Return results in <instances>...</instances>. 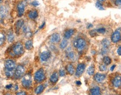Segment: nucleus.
<instances>
[{"instance_id":"7ed1b4c3","label":"nucleus","mask_w":121,"mask_h":95,"mask_svg":"<svg viewBox=\"0 0 121 95\" xmlns=\"http://www.w3.org/2000/svg\"><path fill=\"white\" fill-rule=\"evenodd\" d=\"M34 79L38 82H41L45 79V74L43 69H40L37 71L34 74Z\"/></svg>"},{"instance_id":"2eb2a0df","label":"nucleus","mask_w":121,"mask_h":95,"mask_svg":"<svg viewBox=\"0 0 121 95\" xmlns=\"http://www.w3.org/2000/svg\"><path fill=\"white\" fill-rule=\"evenodd\" d=\"M74 33H75L74 29H69V30H66L65 33V35H64L65 39H66V40L69 39L73 34H74Z\"/></svg>"},{"instance_id":"4468645a","label":"nucleus","mask_w":121,"mask_h":95,"mask_svg":"<svg viewBox=\"0 0 121 95\" xmlns=\"http://www.w3.org/2000/svg\"><path fill=\"white\" fill-rule=\"evenodd\" d=\"M23 32L25 34V36L26 37L29 38L31 37L32 36V32H31V29L28 26H25L23 27Z\"/></svg>"},{"instance_id":"e433bc0d","label":"nucleus","mask_w":121,"mask_h":95,"mask_svg":"<svg viewBox=\"0 0 121 95\" xmlns=\"http://www.w3.org/2000/svg\"><path fill=\"white\" fill-rule=\"evenodd\" d=\"M31 4H32V5H33L34 6H38L39 4V2H38L37 1H34L32 2Z\"/></svg>"},{"instance_id":"37998d69","label":"nucleus","mask_w":121,"mask_h":95,"mask_svg":"<svg viewBox=\"0 0 121 95\" xmlns=\"http://www.w3.org/2000/svg\"><path fill=\"white\" fill-rule=\"evenodd\" d=\"M115 68V65H113V66H111V71H113Z\"/></svg>"},{"instance_id":"6ab92c4d","label":"nucleus","mask_w":121,"mask_h":95,"mask_svg":"<svg viewBox=\"0 0 121 95\" xmlns=\"http://www.w3.org/2000/svg\"><path fill=\"white\" fill-rule=\"evenodd\" d=\"M90 93L91 95H101L100 90L99 87L93 88L90 90Z\"/></svg>"},{"instance_id":"393cba45","label":"nucleus","mask_w":121,"mask_h":95,"mask_svg":"<svg viewBox=\"0 0 121 95\" xmlns=\"http://www.w3.org/2000/svg\"><path fill=\"white\" fill-rule=\"evenodd\" d=\"M101 44H102L103 47H105V48H108V47H109V46H110V42L109 40H108L106 38L104 39V40L101 41Z\"/></svg>"},{"instance_id":"c03bdc74","label":"nucleus","mask_w":121,"mask_h":95,"mask_svg":"<svg viewBox=\"0 0 121 95\" xmlns=\"http://www.w3.org/2000/svg\"><path fill=\"white\" fill-rule=\"evenodd\" d=\"M44 26H45V23H44H44L41 25V26H39V29H42L43 28Z\"/></svg>"},{"instance_id":"a18cd8bd","label":"nucleus","mask_w":121,"mask_h":95,"mask_svg":"<svg viewBox=\"0 0 121 95\" xmlns=\"http://www.w3.org/2000/svg\"><path fill=\"white\" fill-rule=\"evenodd\" d=\"M76 84H77V85H81V82L80 81H79V80L76 81Z\"/></svg>"},{"instance_id":"f3484780","label":"nucleus","mask_w":121,"mask_h":95,"mask_svg":"<svg viewBox=\"0 0 121 95\" xmlns=\"http://www.w3.org/2000/svg\"><path fill=\"white\" fill-rule=\"evenodd\" d=\"M58 80V74L57 72H55L52 74V75L50 78V80L52 83H55L57 82Z\"/></svg>"},{"instance_id":"1a4fd4ad","label":"nucleus","mask_w":121,"mask_h":95,"mask_svg":"<svg viewBox=\"0 0 121 95\" xmlns=\"http://www.w3.org/2000/svg\"><path fill=\"white\" fill-rule=\"evenodd\" d=\"M113 85L115 88H119L121 87V76L117 75L114 78L112 81Z\"/></svg>"},{"instance_id":"39448f33","label":"nucleus","mask_w":121,"mask_h":95,"mask_svg":"<svg viewBox=\"0 0 121 95\" xmlns=\"http://www.w3.org/2000/svg\"><path fill=\"white\" fill-rule=\"evenodd\" d=\"M25 72L24 68L22 65H17L15 72V77L16 78H20L23 76Z\"/></svg>"},{"instance_id":"bb28decb","label":"nucleus","mask_w":121,"mask_h":95,"mask_svg":"<svg viewBox=\"0 0 121 95\" xmlns=\"http://www.w3.org/2000/svg\"><path fill=\"white\" fill-rule=\"evenodd\" d=\"M94 71H95V68L93 66H90L89 67V68L87 70V73L89 75H93L94 74Z\"/></svg>"},{"instance_id":"ddd939ff","label":"nucleus","mask_w":121,"mask_h":95,"mask_svg":"<svg viewBox=\"0 0 121 95\" xmlns=\"http://www.w3.org/2000/svg\"><path fill=\"white\" fill-rule=\"evenodd\" d=\"M60 35L58 34V33H54V34H53L51 36V38H50V40L52 43L59 42L60 41Z\"/></svg>"},{"instance_id":"b1692460","label":"nucleus","mask_w":121,"mask_h":95,"mask_svg":"<svg viewBox=\"0 0 121 95\" xmlns=\"http://www.w3.org/2000/svg\"><path fill=\"white\" fill-rule=\"evenodd\" d=\"M68 44V41L66 39H64L62 40L61 43H60V45H59V47L61 49H65V48L67 47Z\"/></svg>"},{"instance_id":"a19ab883","label":"nucleus","mask_w":121,"mask_h":95,"mask_svg":"<svg viewBox=\"0 0 121 95\" xmlns=\"http://www.w3.org/2000/svg\"><path fill=\"white\" fill-rule=\"evenodd\" d=\"M12 87V84H9V85H7L6 86V88L7 89H10L11 88V87Z\"/></svg>"},{"instance_id":"5701e85b","label":"nucleus","mask_w":121,"mask_h":95,"mask_svg":"<svg viewBox=\"0 0 121 95\" xmlns=\"http://www.w3.org/2000/svg\"><path fill=\"white\" fill-rule=\"evenodd\" d=\"M33 41L31 40H29L25 43V46L26 50H30L33 48Z\"/></svg>"},{"instance_id":"2f4dec72","label":"nucleus","mask_w":121,"mask_h":95,"mask_svg":"<svg viewBox=\"0 0 121 95\" xmlns=\"http://www.w3.org/2000/svg\"><path fill=\"white\" fill-rule=\"evenodd\" d=\"M95 6H96V7H97L98 10H105L104 9L103 6V5L99 2H97V3H96Z\"/></svg>"},{"instance_id":"423d86ee","label":"nucleus","mask_w":121,"mask_h":95,"mask_svg":"<svg viewBox=\"0 0 121 95\" xmlns=\"http://www.w3.org/2000/svg\"><path fill=\"white\" fill-rule=\"evenodd\" d=\"M85 69V65L84 64H79L76 68V75L77 77H80L83 74Z\"/></svg>"},{"instance_id":"dca6fc26","label":"nucleus","mask_w":121,"mask_h":95,"mask_svg":"<svg viewBox=\"0 0 121 95\" xmlns=\"http://www.w3.org/2000/svg\"><path fill=\"white\" fill-rule=\"evenodd\" d=\"M24 22L23 20H19L16 22V24H15V27H16V33L17 34H19L20 29L24 26Z\"/></svg>"},{"instance_id":"c85d7f7f","label":"nucleus","mask_w":121,"mask_h":95,"mask_svg":"<svg viewBox=\"0 0 121 95\" xmlns=\"http://www.w3.org/2000/svg\"><path fill=\"white\" fill-rule=\"evenodd\" d=\"M7 40L10 42H12L14 40V36L13 33H10L9 34H8L7 36Z\"/></svg>"},{"instance_id":"cd10ccee","label":"nucleus","mask_w":121,"mask_h":95,"mask_svg":"<svg viewBox=\"0 0 121 95\" xmlns=\"http://www.w3.org/2000/svg\"><path fill=\"white\" fill-rule=\"evenodd\" d=\"M5 74H6V76L8 77H11L13 76V74H14L13 70H9L6 69Z\"/></svg>"},{"instance_id":"f03ea898","label":"nucleus","mask_w":121,"mask_h":95,"mask_svg":"<svg viewBox=\"0 0 121 95\" xmlns=\"http://www.w3.org/2000/svg\"><path fill=\"white\" fill-rule=\"evenodd\" d=\"M13 53L16 56H20L23 54L24 52V47L21 43L18 42L16 43L14 46H13L12 48Z\"/></svg>"},{"instance_id":"72a5a7b5","label":"nucleus","mask_w":121,"mask_h":95,"mask_svg":"<svg viewBox=\"0 0 121 95\" xmlns=\"http://www.w3.org/2000/svg\"><path fill=\"white\" fill-rule=\"evenodd\" d=\"M99 69H100V70L101 71V72H104V71H105L107 70L106 65H105V64H102V65H100Z\"/></svg>"},{"instance_id":"4c0bfd02","label":"nucleus","mask_w":121,"mask_h":95,"mask_svg":"<svg viewBox=\"0 0 121 95\" xmlns=\"http://www.w3.org/2000/svg\"><path fill=\"white\" fill-rule=\"evenodd\" d=\"M117 52L119 56H121V47H119L117 50Z\"/></svg>"},{"instance_id":"f704fd0d","label":"nucleus","mask_w":121,"mask_h":95,"mask_svg":"<svg viewBox=\"0 0 121 95\" xmlns=\"http://www.w3.org/2000/svg\"><path fill=\"white\" fill-rule=\"evenodd\" d=\"M59 74L61 77H63L66 74V73H65V71L63 70H60L59 72Z\"/></svg>"},{"instance_id":"ea45409f","label":"nucleus","mask_w":121,"mask_h":95,"mask_svg":"<svg viewBox=\"0 0 121 95\" xmlns=\"http://www.w3.org/2000/svg\"><path fill=\"white\" fill-rule=\"evenodd\" d=\"M95 33H96V31H95L94 30H91V31L90 32V34L91 35V36H92V35H95Z\"/></svg>"},{"instance_id":"a211bd4d","label":"nucleus","mask_w":121,"mask_h":95,"mask_svg":"<svg viewBox=\"0 0 121 95\" xmlns=\"http://www.w3.org/2000/svg\"><path fill=\"white\" fill-rule=\"evenodd\" d=\"M38 16V13L37 10H31L29 12L28 16L29 18L31 19H36Z\"/></svg>"},{"instance_id":"9b49d317","label":"nucleus","mask_w":121,"mask_h":95,"mask_svg":"<svg viewBox=\"0 0 121 95\" xmlns=\"http://www.w3.org/2000/svg\"><path fill=\"white\" fill-rule=\"evenodd\" d=\"M51 56V54L49 51H44L40 54V60L42 61H46L50 58Z\"/></svg>"},{"instance_id":"9d476101","label":"nucleus","mask_w":121,"mask_h":95,"mask_svg":"<svg viewBox=\"0 0 121 95\" xmlns=\"http://www.w3.org/2000/svg\"><path fill=\"white\" fill-rule=\"evenodd\" d=\"M16 66L15 61L12 60H7L5 62V67L6 69L9 70H14Z\"/></svg>"},{"instance_id":"0eeeda50","label":"nucleus","mask_w":121,"mask_h":95,"mask_svg":"<svg viewBox=\"0 0 121 95\" xmlns=\"http://www.w3.org/2000/svg\"><path fill=\"white\" fill-rule=\"evenodd\" d=\"M121 33L118 30H116L112 33L111 36V40L112 42L117 43L119 40H121Z\"/></svg>"},{"instance_id":"a878e982","label":"nucleus","mask_w":121,"mask_h":95,"mask_svg":"<svg viewBox=\"0 0 121 95\" xmlns=\"http://www.w3.org/2000/svg\"><path fill=\"white\" fill-rule=\"evenodd\" d=\"M103 61L104 64L106 65H109V64H111V62H112V60H111V58L108 56L104 57Z\"/></svg>"},{"instance_id":"c756f323","label":"nucleus","mask_w":121,"mask_h":95,"mask_svg":"<svg viewBox=\"0 0 121 95\" xmlns=\"http://www.w3.org/2000/svg\"><path fill=\"white\" fill-rule=\"evenodd\" d=\"M5 40V36L4 34L0 33V46L2 45Z\"/></svg>"},{"instance_id":"79ce46f5","label":"nucleus","mask_w":121,"mask_h":95,"mask_svg":"<svg viewBox=\"0 0 121 95\" xmlns=\"http://www.w3.org/2000/svg\"><path fill=\"white\" fill-rule=\"evenodd\" d=\"M93 26L92 24H89L88 25V26H87V29H90V28H92Z\"/></svg>"},{"instance_id":"f257e3e1","label":"nucleus","mask_w":121,"mask_h":95,"mask_svg":"<svg viewBox=\"0 0 121 95\" xmlns=\"http://www.w3.org/2000/svg\"><path fill=\"white\" fill-rule=\"evenodd\" d=\"M86 42L85 40L84 39L81 38H78L77 40H76L73 42V46L75 48H76L79 50H82L85 48L86 46Z\"/></svg>"},{"instance_id":"7c9ffc66","label":"nucleus","mask_w":121,"mask_h":95,"mask_svg":"<svg viewBox=\"0 0 121 95\" xmlns=\"http://www.w3.org/2000/svg\"><path fill=\"white\" fill-rule=\"evenodd\" d=\"M67 58H69V59L72 60L73 59L75 58V54L73 51H69V52H67Z\"/></svg>"},{"instance_id":"20e7f679","label":"nucleus","mask_w":121,"mask_h":95,"mask_svg":"<svg viewBox=\"0 0 121 95\" xmlns=\"http://www.w3.org/2000/svg\"><path fill=\"white\" fill-rule=\"evenodd\" d=\"M22 84L23 86L26 88H29L31 86L32 81L31 79V75L26 74L24 77L22 79Z\"/></svg>"},{"instance_id":"412c9836","label":"nucleus","mask_w":121,"mask_h":95,"mask_svg":"<svg viewBox=\"0 0 121 95\" xmlns=\"http://www.w3.org/2000/svg\"><path fill=\"white\" fill-rule=\"evenodd\" d=\"M66 69L68 73L70 75L73 74L75 72V69L74 67H73V65L72 64H69L66 67Z\"/></svg>"},{"instance_id":"58836bf2","label":"nucleus","mask_w":121,"mask_h":95,"mask_svg":"<svg viewBox=\"0 0 121 95\" xmlns=\"http://www.w3.org/2000/svg\"><path fill=\"white\" fill-rule=\"evenodd\" d=\"M16 95H27L25 92H20L17 93Z\"/></svg>"},{"instance_id":"8fccbe9b","label":"nucleus","mask_w":121,"mask_h":95,"mask_svg":"<svg viewBox=\"0 0 121 95\" xmlns=\"http://www.w3.org/2000/svg\"></svg>"},{"instance_id":"49530a36","label":"nucleus","mask_w":121,"mask_h":95,"mask_svg":"<svg viewBox=\"0 0 121 95\" xmlns=\"http://www.w3.org/2000/svg\"><path fill=\"white\" fill-rule=\"evenodd\" d=\"M5 95H12L10 94V93H6V94Z\"/></svg>"},{"instance_id":"09e8293b","label":"nucleus","mask_w":121,"mask_h":95,"mask_svg":"<svg viewBox=\"0 0 121 95\" xmlns=\"http://www.w3.org/2000/svg\"><path fill=\"white\" fill-rule=\"evenodd\" d=\"M2 0H0V3H1V2H2Z\"/></svg>"},{"instance_id":"f8f14e48","label":"nucleus","mask_w":121,"mask_h":95,"mask_svg":"<svg viewBox=\"0 0 121 95\" xmlns=\"http://www.w3.org/2000/svg\"><path fill=\"white\" fill-rule=\"evenodd\" d=\"M105 78H106V75L100 73H97L94 77L95 80L98 83H101V82H103L105 80Z\"/></svg>"},{"instance_id":"6e6552de","label":"nucleus","mask_w":121,"mask_h":95,"mask_svg":"<svg viewBox=\"0 0 121 95\" xmlns=\"http://www.w3.org/2000/svg\"><path fill=\"white\" fill-rule=\"evenodd\" d=\"M25 7V5L23 2H20L17 4V9L18 11V15H19V17L23 16L24 13Z\"/></svg>"},{"instance_id":"473e14b6","label":"nucleus","mask_w":121,"mask_h":95,"mask_svg":"<svg viewBox=\"0 0 121 95\" xmlns=\"http://www.w3.org/2000/svg\"><path fill=\"white\" fill-rule=\"evenodd\" d=\"M97 32L99 34H104L106 32V29L104 28H100L97 29Z\"/></svg>"},{"instance_id":"4be33fe9","label":"nucleus","mask_w":121,"mask_h":95,"mask_svg":"<svg viewBox=\"0 0 121 95\" xmlns=\"http://www.w3.org/2000/svg\"><path fill=\"white\" fill-rule=\"evenodd\" d=\"M44 89V87L43 85H39V86H38L36 88L35 90V93L37 95L40 94V93H42Z\"/></svg>"},{"instance_id":"de8ad7c7","label":"nucleus","mask_w":121,"mask_h":95,"mask_svg":"<svg viewBox=\"0 0 121 95\" xmlns=\"http://www.w3.org/2000/svg\"><path fill=\"white\" fill-rule=\"evenodd\" d=\"M99 1H101V2H103V1H105V0H99Z\"/></svg>"},{"instance_id":"c9c22d12","label":"nucleus","mask_w":121,"mask_h":95,"mask_svg":"<svg viewBox=\"0 0 121 95\" xmlns=\"http://www.w3.org/2000/svg\"><path fill=\"white\" fill-rule=\"evenodd\" d=\"M115 5H117V6H121V0H115Z\"/></svg>"},{"instance_id":"aec40b11","label":"nucleus","mask_w":121,"mask_h":95,"mask_svg":"<svg viewBox=\"0 0 121 95\" xmlns=\"http://www.w3.org/2000/svg\"><path fill=\"white\" fill-rule=\"evenodd\" d=\"M7 15V10L5 7L2 6L0 8V16L2 18L6 17Z\"/></svg>"}]
</instances>
